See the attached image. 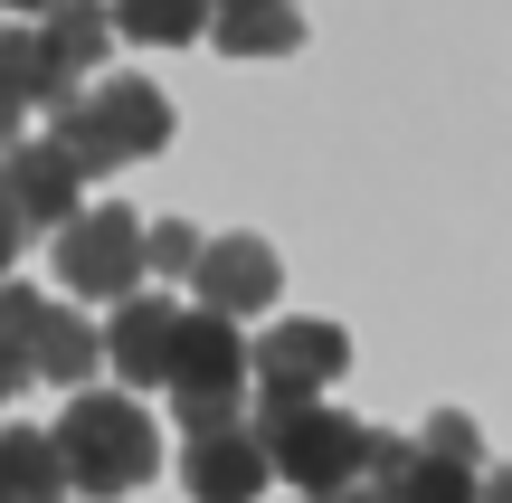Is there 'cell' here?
<instances>
[{
    "instance_id": "9",
    "label": "cell",
    "mask_w": 512,
    "mask_h": 503,
    "mask_svg": "<svg viewBox=\"0 0 512 503\" xmlns=\"http://www.w3.org/2000/svg\"><path fill=\"white\" fill-rule=\"evenodd\" d=\"M361 466H370V494H380V503H475V494H484V475L437 466L418 437H370Z\"/></svg>"
},
{
    "instance_id": "22",
    "label": "cell",
    "mask_w": 512,
    "mask_h": 503,
    "mask_svg": "<svg viewBox=\"0 0 512 503\" xmlns=\"http://www.w3.org/2000/svg\"><path fill=\"white\" fill-rule=\"evenodd\" d=\"M19 114H29V105H19V95H10V86H0V152H10V143H19Z\"/></svg>"
},
{
    "instance_id": "20",
    "label": "cell",
    "mask_w": 512,
    "mask_h": 503,
    "mask_svg": "<svg viewBox=\"0 0 512 503\" xmlns=\"http://www.w3.org/2000/svg\"><path fill=\"white\" fill-rule=\"evenodd\" d=\"M200 266V228L190 219H152L143 228V276H190Z\"/></svg>"
},
{
    "instance_id": "5",
    "label": "cell",
    "mask_w": 512,
    "mask_h": 503,
    "mask_svg": "<svg viewBox=\"0 0 512 503\" xmlns=\"http://www.w3.org/2000/svg\"><path fill=\"white\" fill-rule=\"evenodd\" d=\"M57 276H67V295H95V304H133V285H143V219L133 209H76L67 228H57Z\"/></svg>"
},
{
    "instance_id": "8",
    "label": "cell",
    "mask_w": 512,
    "mask_h": 503,
    "mask_svg": "<svg viewBox=\"0 0 512 503\" xmlns=\"http://www.w3.org/2000/svg\"><path fill=\"white\" fill-rule=\"evenodd\" d=\"M76 190H86V181H76V162L57 143H29V133H19V143L0 152V209L19 219V238H29V228L57 238V228L76 219Z\"/></svg>"
},
{
    "instance_id": "4",
    "label": "cell",
    "mask_w": 512,
    "mask_h": 503,
    "mask_svg": "<svg viewBox=\"0 0 512 503\" xmlns=\"http://www.w3.org/2000/svg\"><path fill=\"white\" fill-rule=\"evenodd\" d=\"M162 390H171V409L190 418V437H209V428H238V409H247V342H238V323L181 314Z\"/></svg>"
},
{
    "instance_id": "3",
    "label": "cell",
    "mask_w": 512,
    "mask_h": 503,
    "mask_svg": "<svg viewBox=\"0 0 512 503\" xmlns=\"http://www.w3.org/2000/svg\"><path fill=\"white\" fill-rule=\"evenodd\" d=\"M256 456H266V475H285L304 503L323 494H351L361 485V456H370V428L342 409H323V399H304V409H256Z\"/></svg>"
},
{
    "instance_id": "2",
    "label": "cell",
    "mask_w": 512,
    "mask_h": 503,
    "mask_svg": "<svg viewBox=\"0 0 512 503\" xmlns=\"http://www.w3.org/2000/svg\"><path fill=\"white\" fill-rule=\"evenodd\" d=\"M48 447H57V466H67V494H133L162 466V428H152L133 399H114V390H76Z\"/></svg>"
},
{
    "instance_id": "10",
    "label": "cell",
    "mask_w": 512,
    "mask_h": 503,
    "mask_svg": "<svg viewBox=\"0 0 512 503\" xmlns=\"http://www.w3.org/2000/svg\"><path fill=\"white\" fill-rule=\"evenodd\" d=\"M171 333H181V304L133 295V304H114V323H105L95 342H105V371H124L133 390H162V371H171Z\"/></svg>"
},
{
    "instance_id": "14",
    "label": "cell",
    "mask_w": 512,
    "mask_h": 503,
    "mask_svg": "<svg viewBox=\"0 0 512 503\" xmlns=\"http://www.w3.org/2000/svg\"><path fill=\"white\" fill-rule=\"evenodd\" d=\"M38 314H48V295H38V285H0V409H10L19 390H29V352H38Z\"/></svg>"
},
{
    "instance_id": "16",
    "label": "cell",
    "mask_w": 512,
    "mask_h": 503,
    "mask_svg": "<svg viewBox=\"0 0 512 503\" xmlns=\"http://www.w3.org/2000/svg\"><path fill=\"white\" fill-rule=\"evenodd\" d=\"M209 38L238 48V57H275V48L304 38V19H294V10H266V0H219V10H209Z\"/></svg>"
},
{
    "instance_id": "1",
    "label": "cell",
    "mask_w": 512,
    "mask_h": 503,
    "mask_svg": "<svg viewBox=\"0 0 512 503\" xmlns=\"http://www.w3.org/2000/svg\"><path fill=\"white\" fill-rule=\"evenodd\" d=\"M57 152L76 162V181H105V171H133L152 162V152L171 143V95L143 86V76H114V86L76 95V105H57Z\"/></svg>"
},
{
    "instance_id": "19",
    "label": "cell",
    "mask_w": 512,
    "mask_h": 503,
    "mask_svg": "<svg viewBox=\"0 0 512 503\" xmlns=\"http://www.w3.org/2000/svg\"><path fill=\"white\" fill-rule=\"evenodd\" d=\"M418 447L437 456V466H456V475H494V456H484V437H475V418H465V409H437Z\"/></svg>"
},
{
    "instance_id": "11",
    "label": "cell",
    "mask_w": 512,
    "mask_h": 503,
    "mask_svg": "<svg viewBox=\"0 0 512 503\" xmlns=\"http://www.w3.org/2000/svg\"><path fill=\"white\" fill-rule=\"evenodd\" d=\"M181 485L200 494V503H256L275 475H266V456H256L247 428H209V437L181 447Z\"/></svg>"
},
{
    "instance_id": "15",
    "label": "cell",
    "mask_w": 512,
    "mask_h": 503,
    "mask_svg": "<svg viewBox=\"0 0 512 503\" xmlns=\"http://www.w3.org/2000/svg\"><path fill=\"white\" fill-rule=\"evenodd\" d=\"M0 86H10L29 114H57V105H76V86L48 67V48H38V29H0Z\"/></svg>"
},
{
    "instance_id": "23",
    "label": "cell",
    "mask_w": 512,
    "mask_h": 503,
    "mask_svg": "<svg viewBox=\"0 0 512 503\" xmlns=\"http://www.w3.org/2000/svg\"><path fill=\"white\" fill-rule=\"evenodd\" d=\"M323 503H380V494H370V485H361V494H323Z\"/></svg>"
},
{
    "instance_id": "6",
    "label": "cell",
    "mask_w": 512,
    "mask_h": 503,
    "mask_svg": "<svg viewBox=\"0 0 512 503\" xmlns=\"http://www.w3.org/2000/svg\"><path fill=\"white\" fill-rule=\"evenodd\" d=\"M351 371V342L342 323H275L266 342H247V380H256V409H304V399H323L332 380Z\"/></svg>"
},
{
    "instance_id": "18",
    "label": "cell",
    "mask_w": 512,
    "mask_h": 503,
    "mask_svg": "<svg viewBox=\"0 0 512 503\" xmlns=\"http://www.w3.org/2000/svg\"><path fill=\"white\" fill-rule=\"evenodd\" d=\"M114 38H209L200 0H133V10H105Z\"/></svg>"
},
{
    "instance_id": "12",
    "label": "cell",
    "mask_w": 512,
    "mask_h": 503,
    "mask_svg": "<svg viewBox=\"0 0 512 503\" xmlns=\"http://www.w3.org/2000/svg\"><path fill=\"white\" fill-rule=\"evenodd\" d=\"M29 371L38 380H57V390H86L95 371H105V342H95V323L86 314H38V352H29Z\"/></svg>"
},
{
    "instance_id": "17",
    "label": "cell",
    "mask_w": 512,
    "mask_h": 503,
    "mask_svg": "<svg viewBox=\"0 0 512 503\" xmlns=\"http://www.w3.org/2000/svg\"><path fill=\"white\" fill-rule=\"evenodd\" d=\"M38 48H48V67L76 86L86 67H105L114 29H105V10H57V19H38Z\"/></svg>"
},
{
    "instance_id": "21",
    "label": "cell",
    "mask_w": 512,
    "mask_h": 503,
    "mask_svg": "<svg viewBox=\"0 0 512 503\" xmlns=\"http://www.w3.org/2000/svg\"><path fill=\"white\" fill-rule=\"evenodd\" d=\"M19 247H29V238H19V219H10V209H0V285H10V266H19Z\"/></svg>"
},
{
    "instance_id": "7",
    "label": "cell",
    "mask_w": 512,
    "mask_h": 503,
    "mask_svg": "<svg viewBox=\"0 0 512 503\" xmlns=\"http://www.w3.org/2000/svg\"><path fill=\"white\" fill-rule=\"evenodd\" d=\"M190 285H200V314H209V323H247V314H266V304H275L285 266H275L266 238H200Z\"/></svg>"
},
{
    "instance_id": "13",
    "label": "cell",
    "mask_w": 512,
    "mask_h": 503,
    "mask_svg": "<svg viewBox=\"0 0 512 503\" xmlns=\"http://www.w3.org/2000/svg\"><path fill=\"white\" fill-rule=\"evenodd\" d=\"M0 503H67V466L38 428H0Z\"/></svg>"
}]
</instances>
